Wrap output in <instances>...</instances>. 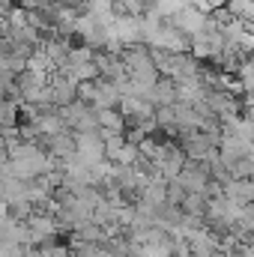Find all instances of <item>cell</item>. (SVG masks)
Masks as SVG:
<instances>
[{"instance_id":"3","label":"cell","mask_w":254,"mask_h":257,"mask_svg":"<svg viewBox=\"0 0 254 257\" xmlns=\"http://www.w3.org/2000/svg\"><path fill=\"white\" fill-rule=\"evenodd\" d=\"M48 147H51L54 159H66L69 162L75 156V135H69V128L57 132V135H48Z\"/></svg>"},{"instance_id":"4","label":"cell","mask_w":254,"mask_h":257,"mask_svg":"<svg viewBox=\"0 0 254 257\" xmlns=\"http://www.w3.org/2000/svg\"><path fill=\"white\" fill-rule=\"evenodd\" d=\"M138 159H141L138 144H129V141H126V144L120 147V153H117V159H114V162H117V165H135Z\"/></svg>"},{"instance_id":"2","label":"cell","mask_w":254,"mask_h":257,"mask_svg":"<svg viewBox=\"0 0 254 257\" xmlns=\"http://www.w3.org/2000/svg\"><path fill=\"white\" fill-rule=\"evenodd\" d=\"M27 233H30V242H45L57 233V224L48 215H33L30 224H27Z\"/></svg>"},{"instance_id":"1","label":"cell","mask_w":254,"mask_h":257,"mask_svg":"<svg viewBox=\"0 0 254 257\" xmlns=\"http://www.w3.org/2000/svg\"><path fill=\"white\" fill-rule=\"evenodd\" d=\"M117 105H123V108H120V117H123L126 123H144V120L153 117V105H150L144 96L129 93V96H120Z\"/></svg>"},{"instance_id":"5","label":"cell","mask_w":254,"mask_h":257,"mask_svg":"<svg viewBox=\"0 0 254 257\" xmlns=\"http://www.w3.org/2000/svg\"><path fill=\"white\" fill-rule=\"evenodd\" d=\"M12 123H15V105L0 102V126H12Z\"/></svg>"}]
</instances>
